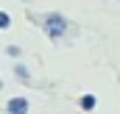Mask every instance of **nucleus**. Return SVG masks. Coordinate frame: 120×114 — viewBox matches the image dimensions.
Segmentation results:
<instances>
[{
    "label": "nucleus",
    "instance_id": "obj_1",
    "mask_svg": "<svg viewBox=\"0 0 120 114\" xmlns=\"http://www.w3.org/2000/svg\"><path fill=\"white\" fill-rule=\"evenodd\" d=\"M42 31L50 36V39H59L67 33V17L59 14V11H50V14H45V20H42Z\"/></svg>",
    "mask_w": 120,
    "mask_h": 114
},
{
    "label": "nucleus",
    "instance_id": "obj_2",
    "mask_svg": "<svg viewBox=\"0 0 120 114\" xmlns=\"http://www.w3.org/2000/svg\"><path fill=\"white\" fill-rule=\"evenodd\" d=\"M6 111L8 114H28V100L25 97H11L6 103Z\"/></svg>",
    "mask_w": 120,
    "mask_h": 114
},
{
    "label": "nucleus",
    "instance_id": "obj_3",
    "mask_svg": "<svg viewBox=\"0 0 120 114\" xmlns=\"http://www.w3.org/2000/svg\"><path fill=\"white\" fill-rule=\"evenodd\" d=\"M81 109H84V111H92V109H95V95H84V97H81Z\"/></svg>",
    "mask_w": 120,
    "mask_h": 114
},
{
    "label": "nucleus",
    "instance_id": "obj_4",
    "mask_svg": "<svg viewBox=\"0 0 120 114\" xmlns=\"http://www.w3.org/2000/svg\"><path fill=\"white\" fill-rule=\"evenodd\" d=\"M14 75H17L20 81H28V70H25L22 64H17V67H14Z\"/></svg>",
    "mask_w": 120,
    "mask_h": 114
},
{
    "label": "nucleus",
    "instance_id": "obj_5",
    "mask_svg": "<svg viewBox=\"0 0 120 114\" xmlns=\"http://www.w3.org/2000/svg\"><path fill=\"white\" fill-rule=\"evenodd\" d=\"M8 25H11V17H8L6 11H0V31H3V28H8Z\"/></svg>",
    "mask_w": 120,
    "mask_h": 114
},
{
    "label": "nucleus",
    "instance_id": "obj_6",
    "mask_svg": "<svg viewBox=\"0 0 120 114\" xmlns=\"http://www.w3.org/2000/svg\"><path fill=\"white\" fill-rule=\"evenodd\" d=\"M8 56L17 58V56H20V47H17V45H11V47H8Z\"/></svg>",
    "mask_w": 120,
    "mask_h": 114
}]
</instances>
